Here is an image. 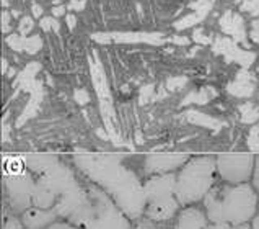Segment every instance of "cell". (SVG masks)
I'll return each mask as SVG.
<instances>
[{"label":"cell","mask_w":259,"mask_h":229,"mask_svg":"<svg viewBox=\"0 0 259 229\" xmlns=\"http://www.w3.org/2000/svg\"><path fill=\"white\" fill-rule=\"evenodd\" d=\"M213 51L219 54H225L228 61H235L240 62L241 66H251L254 62V54L253 53H246V51H241L238 46L235 44V41L227 40V38H217L215 44H213Z\"/></svg>","instance_id":"6da1fadb"},{"label":"cell","mask_w":259,"mask_h":229,"mask_svg":"<svg viewBox=\"0 0 259 229\" xmlns=\"http://www.w3.org/2000/svg\"><path fill=\"white\" fill-rule=\"evenodd\" d=\"M251 159L248 156H230L227 159H222V169L227 179L241 180L249 174Z\"/></svg>","instance_id":"7a4b0ae2"},{"label":"cell","mask_w":259,"mask_h":229,"mask_svg":"<svg viewBox=\"0 0 259 229\" xmlns=\"http://www.w3.org/2000/svg\"><path fill=\"white\" fill-rule=\"evenodd\" d=\"M220 25L225 33L233 36L235 41H241V43L246 41V31L243 28V20L240 15H233L232 12H227L220 18Z\"/></svg>","instance_id":"3957f363"},{"label":"cell","mask_w":259,"mask_h":229,"mask_svg":"<svg viewBox=\"0 0 259 229\" xmlns=\"http://www.w3.org/2000/svg\"><path fill=\"white\" fill-rule=\"evenodd\" d=\"M228 92L236 95V97H248L253 93V85L246 80H235V82L228 84Z\"/></svg>","instance_id":"277c9868"},{"label":"cell","mask_w":259,"mask_h":229,"mask_svg":"<svg viewBox=\"0 0 259 229\" xmlns=\"http://www.w3.org/2000/svg\"><path fill=\"white\" fill-rule=\"evenodd\" d=\"M201 20H202V17H199L197 13H191V15H188V17H184L183 20L176 21L175 26H176V29H186V28H189V26H194V25L199 23Z\"/></svg>","instance_id":"5b68a950"},{"label":"cell","mask_w":259,"mask_h":229,"mask_svg":"<svg viewBox=\"0 0 259 229\" xmlns=\"http://www.w3.org/2000/svg\"><path fill=\"white\" fill-rule=\"evenodd\" d=\"M39 48H41V38H39V36H33V38H29V40L25 38V49L28 51L29 54H34Z\"/></svg>","instance_id":"8992f818"},{"label":"cell","mask_w":259,"mask_h":229,"mask_svg":"<svg viewBox=\"0 0 259 229\" xmlns=\"http://www.w3.org/2000/svg\"><path fill=\"white\" fill-rule=\"evenodd\" d=\"M241 10H246L251 15H259V0H245L241 4Z\"/></svg>","instance_id":"52a82bcc"},{"label":"cell","mask_w":259,"mask_h":229,"mask_svg":"<svg viewBox=\"0 0 259 229\" xmlns=\"http://www.w3.org/2000/svg\"><path fill=\"white\" fill-rule=\"evenodd\" d=\"M241 113H243V120L245 121H253L257 118V112L253 110L251 105H246V107H241Z\"/></svg>","instance_id":"ba28073f"},{"label":"cell","mask_w":259,"mask_h":229,"mask_svg":"<svg viewBox=\"0 0 259 229\" xmlns=\"http://www.w3.org/2000/svg\"><path fill=\"white\" fill-rule=\"evenodd\" d=\"M31 28H33V20L29 18V17H25V18H21L20 21V33L26 36L29 31H31Z\"/></svg>","instance_id":"9c48e42d"},{"label":"cell","mask_w":259,"mask_h":229,"mask_svg":"<svg viewBox=\"0 0 259 229\" xmlns=\"http://www.w3.org/2000/svg\"><path fill=\"white\" fill-rule=\"evenodd\" d=\"M7 43H9L10 46H12L13 49H17V51L25 49V40H21V38H18V36H15V35H12L10 38L7 40Z\"/></svg>","instance_id":"30bf717a"},{"label":"cell","mask_w":259,"mask_h":229,"mask_svg":"<svg viewBox=\"0 0 259 229\" xmlns=\"http://www.w3.org/2000/svg\"><path fill=\"white\" fill-rule=\"evenodd\" d=\"M41 26H42V29H46V31H49L51 28L53 29H57L59 28V23L54 20V18H42L41 20Z\"/></svg>","instance_id":"8fae6325"},{"label":"cell","mask_w":259,"mask_h":229,"mask_svg":"<svg viewBox=\"0 0 259 229\" xmlns=\"http://www.w3.org/2000/svg\"><path fill=\"white\" fill-rule=\"evenodd\" d=\"M194 40L199 41V43H202V44H207V43H210V38L209 36H204L202 35V28H199L194 31Z\"/></svg>","instance_id":"7c38bea8"},{"label":"cell","mask_w":259,"mask_h":229,"mask_svg":"<svg viewBox=\"0 0 259 229\" xmlns=\"http://www.w3.org/2000/svg\"><path fill=\"white\" fill-rule=\"evenodd\" d=\"M257 128L253 129V133H251V138H249V146H251V149H254V151H259V141L256 139L257 136Z\"/></svg>","instance_id":"4fadbf2b"},{"label":"cell","mask_w":259,"mask_h":229,"mask_svg":"<svg viewBox=\"0 0 259 229\" xmlns=\"http://www.w3.org/2000/svg\"><path fill=\"white\" fill-rule=\"evenodd\" d=\"M251 40L259 43V20L253 21V31H251Z\"/></svg>","instance_id":"5bb4252c"},{"label":"cell","mask_w":259,"mask_h":229,"mask_svg":"<svg viewBox=\"0 0 259 229\" xmlns=\"http://www.w3.org/2000/svg\"><path fill=\"white\" fill-rule=\"evenodd\" d=\"M69 9H72V10H83L85 9V2L83 0H72V2L69 4Z\"/></svg>","instance_id":"9a60e30c"},{"label":"cell","mask_w":259,"mask_h":229,"mask_svg":"<svg viewBox=\"0 0 259 229\" xmlns=\"http://www.w3.org/2000/svg\"><path fill=\"white\" fill-rule=\"evenodd\" d=\"M31 10H33V15H34L36 18H38V17H41V15H42V9H41L39 5H36V4L33 5V9H31Z\"/></svg>","instance_id":"2e32d148"},{"label":"cell","mask_w":259,"mask_h":229,"mask_svg":"<svg viewBox=\"0 0 259 229\" xmlns=\"http://www.w3.org/2000/svg\"><path fill=\"white\" fill-rule=\"evenodd\" d=\"M93 38H95L96 41H100V43H108V41H109V40H108V38H109L108 35H95Z\"/></svg>","instance_id":"e0dca14e"},{"label":"cell","mask_w":259,"mask_h":229,"mask_svg":"<svg viewBox=\"0 0 259 229\" xmlns=\"http://www.w3.org/2000/svg\"><path fill=\"white\" fill-rule=\"evenodd\" d=\"M67 23L70 28H75V23H77V18L73 17V15H67Z\"/></svg>","instance_id":"ac0fdd59"},{"label":"cell","mask_w":259,"mask_h":229,"mask_svg":"<svg viewBox=\"0 0 259 229\" xmlns=\"http://www.w3.org/2000/svg\"><path fill=\"white\" fill-rule=\"evenodd\" d=\"M171 41H173V43H176V44H188V43H189V40H188V38H178V36H175V38H171Z\"/></svg>","instance_id":"d6986e66"},{"label":"cell","mask_w":259,"mask_h":229,"mask_svg":"<svg viewBox=\"0 0 259 229\" xmlns=\"http://www.w3.org/2000/svg\"><path fill=\"white\" fill-rule=\"evenodd\" d=\"M64 12H65L64 7H54L53 9V13L56 15V17H61V15H64Z\"/></svg>","instance_id":"ffe728a7"},{"label":"cell","mask_w":259,"mask_h":229,"mask_svg":"<svg viewBox=\"0 0 259 229\" xmlns=\"http://www.w3.org/2000/svg\"><path fill=\"white\" fill-rule=\"evenodd\" d=\"M4 31H9V13H4Z\"/></svg>","instance_id":"44dd1931"},{"label":"cell","mask_w":259,"mask_h":229,"mask_svg":"<svg viewBox=\"0 0 259 229\" xmlns=\"http://www.w3.org/2000/svg\"><path fill=\"white\" fill-rule=\"evenodd\" d=\"M75 99H80L82 102H85V100H87V95H85V92H83V90H78V92L75 93Z\"/></svg>","instance_id":"7402d4cb"}]
</instances>
